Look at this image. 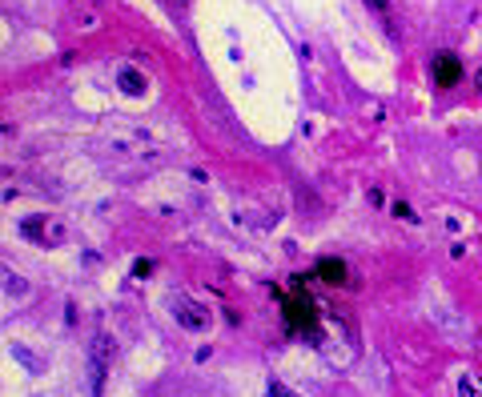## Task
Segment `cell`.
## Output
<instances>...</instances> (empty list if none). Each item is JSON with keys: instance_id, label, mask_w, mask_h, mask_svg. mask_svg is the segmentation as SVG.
<instances>
[{"instance_id": "277c9868", "label": "cell", "mask_w": 482, "mask_h": 397, "mask_svg": "<svg viewBox=\"0 0 482 397\" xmlns=\"http://www.w3.org/2000/svg\"><path fill=\"white\" fill-rule=\"evenodd\" d=\"M430 73H434V85L438 88H454L462 80V60L454 53H438L434 65H430Z\"/></svg>"}, {"instance_id": "8992f818", "label": "cell", "mask_w": 482, "mask_h": 397, "mask_svg": "<svg viewBox=\"0 0 482 397\" xmlns=\"http://www.w3.org/2000/svg\"><path fill=\"white\" fill-rule=\"evenodd\" d=\"M318 277H322L325 285H346L350 273H346V261H334V257H325L318 261Z\"/></svg>"}, {"instance_id": "30bf717a", "label": "cell", "mask_w": 482, "mask_h": 397, "mask_svg": "<svg viewBox=\"0 0 482 397\" xmlns=\"http://www.w3.org/2000/svg\"><path fill=\"white\" fill-rule=\"evenodd\" d=\"M394 213H398V217H406V221H418V217H414V209H410L406 201H394Z\"/></svg>"}, {"instance_id": "5b68a950", "label": "cell", "mask_w": 482, "mask_h": 397, "mask_svg": "<svg viewBox=\"0 0 482 397\" xmlns=\"http://www.w3.org/2000/svg\"><path fill=\"white\" fill-rule=\"evenodd\" d=\"M117 88L129 92V97H145V77H141L133 65H121L117 68Z\"/></svg>"}, {"instance_id": "7a4b0ae2", "label": "cell", "mask_w": 482, "mask_h": 397, "mask_svg": "<svg viewBox=\"0 0 482 397\" xmlns=\"http://www.w3.org/2000/svg\"><path fill=\"white\" fill-rule=\"evenodd\" d=\"M65 221L61 217H48V213H36V217H24L21 221V237H28V241L36 245H61L65 241Z\"/></svg>"}, {"instance_id": "ba28073f", "label": "cell", "mask_w": 482, "mask_h": 397, "mask_svg": "<svg viewBox=\"0 0 482 397\" xmlns=\"http://www.w3.org/2000/svg\"><path fill=\"white\" fill-rule=\"evenodd\" d=\"M12 357H16V361H21L24 369H33V374H41V369H45V361H41V357H36V353L28 349V345H12Z\"/></svg>"}, {"instance_id": "4fadbf2b", "label": "cell", "mask_w": 482, "mask_h": 397, "mask_svg": "<svg viewBox=\"0 0 482 397\" xmlns=\"http://www.w3.org/2000/svg\"><path fill=\"white\" fill-rule=\"evenodd\" d=\"M366 4H374V12H378V16H390V4H386V0H366Z\"/></svg>"}, {"instance_id": "8fae6325", "label": "cell", "mask_w": 482, "mask_h": 397, "mask_svg": "<svg viewBox=\"0 0 482 397\" xmlns=\"http://www.w3.org/2000/svg\"><path fill=\"white\" fill-rule=\"evenodd\" d=\"M133 273L137 277H149V273H153V261H149V257H141V261L133 265Z\"/></svg>"}, {"instance_id": "7c38bea8", "label": "cell", "mask_w": 482, "mask_h": 397, "mask_svg": "<svg viewBox=\"0 0 482 397\" xmlns=\"http://www.w3.org/2000/svg\"><path fill=\"white\" fill-rule=\"evenodd\" d=\"M269 397H293V393L281 386V381H269Z\"/></svg>"}, {"instance_id": "52a82bcc", "label": "cell", "mask_w": 482, "mask_h": 397, "mask_svg": "<svg viewBox=\"0 0 482 397\" xmlns=\"http://www.w3.org/2000/svg\"><path fill=\"white\" fill-rule=\"evenodd\" d=\"M4 297H9V301H24V297H28V281L16 277L9 265H4Z\"/></svg>"}, {"instance_id": "5bb4252c", "label": "cell", "mask_w": 482, "mask_h": 397, "mask_svg": "<svg viewBox=\"0 0 482 397\" xmlns=\"http://www.w3.org/2000/svg\"><path fill=\"white\" fill-rule=\"evenodd\" d=\"M478 88H482V68H478Z\"/></svg>"}, {"instance_id": "6da1fadb", "label": "cell", "mask_w": 482, "mask_h": 397, "mask_svg": "<svg viewBox=\"0 0 482 397\" xmlns=\"http://www.w3.org/2000/svg\"><path fill=\"white\" fill-rule=\"evenodd\" d=\"M169 313H173V321H177L181 329H189V333L209 329V309L201 301H193L189 293H173L169 297Z\"/></svg>"}, {"instance_id": "9c48e42d", "label": "cell", "mask_w": 482, "mask_h": 397, "mask_svg": "<svg viewBox=\"0 0 482 397\" xmlns=\"http://www.w3.org/2000/svg\"><path fill=\"white\" fill-rule=\"evenodd\" d=\"M459 393H462V397H482V386H478V381H474L471 374H466V377H462V381H459Z\"/></svg>"}, {"instance_id": "3957f363", "label": "cell", "mask_w": 482, "mask_h": 397, "mask_svg": "<svg viewBox=\"0 0 482 397\" xmlns=\"http://www.w3.org/2000/svg\"><path fill=\"white\" fill-rule=\"evenodd\" d=\"M112 353H117V345H112L109 333H97L89 345V365H93V393H101L105 389V374H109L112 365Z\"/></svg>"}]
</instances>
